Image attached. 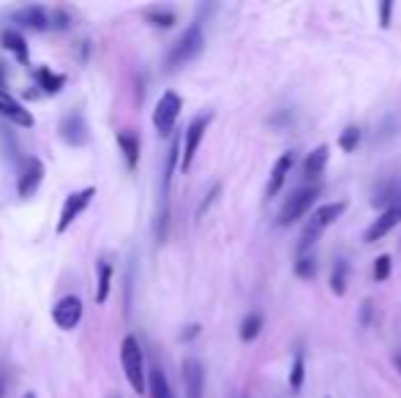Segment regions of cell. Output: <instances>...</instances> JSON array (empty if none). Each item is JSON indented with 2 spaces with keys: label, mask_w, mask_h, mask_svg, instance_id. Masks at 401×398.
<instances>
[{
  "label": "cell",
  "mask_w": 401,
  "mask_h": 398,
  "mask_svg": "<svg viewBox=\"0 0 401 398\" xmlns=\"http://www.w3.org/2000/svg\"><path fill=\"white\" fill-rule=\"evenodd\" d=\"M0 44L6 46L22 66H28V60H30V52H28V44H25V39H22V33H17V30H3L0 33Z\"/></svg>",
  "instance_id": "ac0fdd59"
},
{
  "label": "cell",
  "mask_w": 401,
  "mask_h": 398,
  "mask_svg": "<svg viewBox=\"0 0 401 398\" xmlns=\"http://www.w3.org/2000/svg\"><path fill=\"white\" fill-rule=\"evenodd\" d=\"M109 398H118V396H109Z\"/></svg>",
  "instance_id": "f35d334b"
},
{
  "label": "cell",
  "mask_w": 401,
  "mask_h": 398,
  "mask_svg": "<svg viewBox=\"0 0 401 398\" xmlns=\"http://www.w3.org/2000/svg\"><path fill=\"white\" fill-rule=\"evenodd\" d=\"M0 115L8 118L11 123L22 126V129H30V126H33V115H30L17 98H11L6 90H0Z\"/></svg>",
  "instance_id": "9a60e30c"
},
{
  "label": "cell",
  "mask_w": 401,
  "mask_h": 398,
  "mask_svg": "<svg viewBox=\"0 0 401 398\" xmlns=\"http://www.w3.org/2000/svg\"><path fill=\"white\" fill-rule=\"evenodd\" d=\"M347 278H350V265L347 260H336L333 262V273H330V292L336 298H341L347 292Z\"/></svg>",
  "instance_id": "7402d4cb"
},
{
  "label": "cell",
  "mask_w": 401,
  "mask_h": 398,
  "mask_svg": "<svg viewBox=\"0 0 401 398\" xmlns=\"http://www.w3.org/2000/svg\"><path fill=\"white\" fill-rule=\"evenodd\" d=\"M393 363H396V368H399V371H401V352L396 354V357H393Z\"/></svg>",
  "instance_id": "8d00e7d4"
},
{
  "label": "cell",
  "mask_w": 401,
  "mask_h": 398,
  "mask_svg": "<svg viewBox=\"0 0 401 398\" xmlns=\"http://www.w3.org/2000/svg\"><path fill=\"white\" fill-rule=\"evenodd\" d=\"M391 267H393V262H391L388 254L377 257V262H374V278H377V281H388V278H391Z\"/></svg>",
  "instance_id": "f1b7e54d"
},
{
  "label": "cell",
  "mask_w": 401,
  "mask_h": 398,
  "mask_svg": "<svg viewBox=\"0 0 401 398\" xmlns=\"http://www.w3.org/2000/svg\"><path fill=\"white\" fill-rule=\"evenodd\" d=\"M118 145L123 150V159H126V167L136 170V161H139V139L132 132H121L118 134Z\"/></svg>",
  "instance_id": "ffe728a7"
},
{
  "label": "cell",
  "mask_w": 401,
  "mask_h": 398,
  "mask_svg": "<svg viewBox=\"0 0 401 398\" xmlns=\"http://www.w3.org/2000/svg\"><path fill=\"white\" fill-rule=\"evenodd\" d=\"M121 365L123 374L134 388V393H148V379H145V360H142V347L136 341V336H126L121 344Z\"/></svg>",
  "instance_id": "3957f363"
},
{
  "label": "cell",
  "mask_w": 401,
  "mask_h": 398,
  "mask_svg": "<svg viewBox=\"0 0 401 398\" xmlns=\"http://www.w3.org/2000/svg\"><path fill=\"white\" fill-rule=\"evenodd\" d=\"M6 88V63H0V90Z\"/></svg>",
  "instance_id": "d590c367"
},
{
  "label": "cell",
  "mask_w": 401,
  "mask_h": 398,
  "mask_svg": "<svg viewBox=\"0 0 401 398\" xmlns=\"http://www.w3.org/2000/svg\"><path fill=\"white\" fill-rule=\"evenodd\" d=\"M6 388H8V368L0 365V398L6 396Z\"/></svg>",
  "instance_id": "836d02e7"
},
{
  "label": "cell",
  "mask_w": 401,
  "mask_h": 398,
  "mask_svg": "<svg viewBox=\"0 0 401 398\" xmlns=\"http://www.w3.org/2000/svg\"><path fill=\"white\" fill-rule=\"evenodd\" d=\"M93 197H96V188L88 186V188H82V191H74V194H69L66 197V202H63V210H60V219H57V226H55V232L57 235H63L71 224L77 221L85 210H88V205L93 202Z\"/></svg>",
  "instance_id": "8992f818"
},
{
  "label": "cell",
  "mask_w": 401,
  "mask_h": 398,
  "mask_svg": "<svg viewBox=\"0 0 401 398\" xmlns=\"http://www.w3.org/2000/svg\"><path fill=\"white\" fill-rule=\"evenodd\" d=\"M391 14H393V3L391 0L380 3V25L382 28H391Z\"/></svg>",
  "instance_id": "4dcf8cb0"
},
{
  "label": "cell",
  "mask_w": 401,
  "mask_h": 398,
  "mask_svg": "<svg viewBox=\"0 0 401 398\" xmlns=\"http://www.w3.org/2000/svg\"><path fill=\"white\" fill-rule=\"evenodd\" d=\"M205 49V33H202V22H194L186 28V33L172 44L167 55V71H178L186 63H191L199 52Z\"/></svg>",
  "instance_id": "7a4b0ae2"
},
{
  "label": "cell",
  "mask_w": 401,
  "mask_h": 398,
  "mask_svg": "<svg viewBox=\"0 0 401 398\" xmlns=\"http://www.w3.org/2000/svg\"><path fill=\"white\" fill-rule=\"evenodd\" d=\"M292 167H295V153L292 150H287V153H281L278 159H276V164H273V170H270V180H267V199L270 197H276L278 191H281V186L287 183V177L292 172Z\"/></svg>",
  "instance_id": "7c38bea8"
},
{
  "label": "cell",
  "mask_w": 401,
  "mask_h": 398,
  "mask_svg": "<svg viewBox=\"0 0 401 398\" xmlns=\"http://www.w3.org/2000/svg\"><path fill=\"white\" fill-rule=\"evenodd\" d=\"M96 275H98V281H96V303L104 306L107 298H109V284H112V262L109 260H98Z\"/></svg>",
  "instance_id": "d6986e66"
},
{
  "label": "cell",
  "mask_w": 401,
  "mask_h": 398,
  "mask_svg": "<svg viewBox=\"0 0 401 398\" xmlns=\"http://www.w3.org/2000/svg\"><path fill=\"white\" fill-rule=\"evenodd\" d=\"M145 17H148L150 25H156V28H161V30H167V28L175 25V14H172L170 8H150Z\"/></svg>",
  "instance_id": "484cf974"
},
{
  "label": "cell",
  "mask_w": 401,
  "mask_h": 398,
  "mask_svg": "<svg viewBox=\"0 0 401 398\" xmlns=\"http://www.w3.org/2000/svg\"><path fill=\"white\" fill-rule=\"evenodd\" d=\"M14 19H17L19 25L30 28V30H46V28H52L49 11H46L44 6H25V8H19V11L14 14Z\"/></svg>",
  "instance_id": "2e32d148"
},
{
  "label": "cell",
  "mask_w": 401,
  "mask_h": 398,
  "mask_svg": "<svg viewBox=\"0 0 401 398\" xmlns=\"http://www.w3.org/2000/svg\"><path fill=\"white\" fill-rule=\"evenodd\" d=\"M325 164H328V145H317L312 153L306 156V161H303V177L306 180H317L325 172Z\"/></svg>",
  "instance_id": "e0dca14e"
},
{
  "label": "cell",
  "mask_w": 401,
  "mask_h": 398,
  "mask_svg": "<svg viewBox=\"0 0 401 398\" xmlns=\"http://www.w3.org/2000/svg\"><path fill=\"white\" fill-rule=\"evenodd\" d=\"M401 224V208H391V210H382L380 213V219L371 224L368 229H366V235H363V240L366 243H377V240H382L393 226H399Z\"/></svg>",
  "instance_id": "5bb4252c"
},
{
  "label": "cell",
  "mask_w": 401,
  "mask_h": 398,
  "mask_svg": "<svg viewBox=\"0 0 401 398\" xmlns=\"http://www.w3.org/2000/svg\"><path fill=\"white\" fill-rule=\"evenodd\" d=\"M49 22H52V28L66 30V28L71 25V17H69V11H66V8H57L55 14H49Z\"/></svg>",
  "instance_id": "f546056e"
},
{
  "label": "cell",
  "mask_w": 401,
  "mask_h": 398,
  "mask_svg": "<svg viewBox=\"0 0 401 398\" xmlns=\"http://www.w3.org/2000/svg\"><path fill=\"white\" fill-rule=\"evenodd\" d=\"M211 118H213V115L205 112V115H199V118H194V120L188 123L186 136H183V161H180V170H183V172H188V167H191V161H194V156H197V147H199L202 136L208 132Z\"/></svg>",
  "instance_id": "52a82bcc"
},
{
  "label": "cell",
  "mask_w": 401,
  "mask_h": 398,
  "mask_svg": "<svg viewBox=\"0 0 401 398\" xmlns=\"http://www.w3.org/2000/svg\"><path fill=\"white\" fill-rule=\"evenodd\" d=\"M303 377H306V357H303V350H298L295 357H292V368H289V388H292V393H301Z\"/></svg>",
  "instance_id": "603a6c76"
},
{
  "label": "cell",
  "mask_w": 401,
  "mask_h": 398,
  "mask_svg": "<svg viewBox=\"0 0 401 398\" xmlns=\"http://www.w3.org/2000/svg\"><path fill=\"white\" fill-rule=\"evenodd\" d=\"M360 145V129L357 126H347L341 136H339V147L344 150V153H355V147Z\"/></svg>",
  "instance_id": "4316f807"
},
{
  "label": "cell",
  "mask_w": 401,
  "mask_h": 398,
  "mask_svg": "<svg viewBox=\"0 0 401 398\" xmlns=\"http://www.w3.org/2000/svg\"><path fill=\"white\" fill-rule=\"evenodd\" d=\"M36 80H39V88H44V93H57V90H63V85H66V77H63V74H52L46 66H39Z\"/></svg>",
  "instance_id": "cb8c5ba5"
},
{
  "label": "cell",
  "mask_w": 401,
  "mask_h": 398,
  "mask_svg": "<svg viewBox=\"0 0 401 398\" xmlns=\"http://www.w3.org/2000/svg\"><path fill=\"white\" fill-rule=\"evenodd\" d=\"M180 109H183V98L175 90H164L161 98H159V104H156V109H153V126H156V132L164 134V136L172 134V129H175V123H178L180 118Z\"/></svg>",
  "instance_id": "277c9868"
},
{
  "label": "cell",
  "mask_w": 401,
  "mask_h": 398,
  "mask_svg": "<svg viewBox=\"0 0 401 398\" xmlns=\"http://www.w3.org/2000/svg\"><path fill=\"white\" fill-rule=\"evenodd\" d=\"M344 210H347V202H330V205H322V208H317V210L312 213V219H309V224H306V226H303V232H301L298 257L309 254V248H312L314 243H317V237L322 235V229H328V226H330L333 221H339Z\"/></svg>",
  "instance_id": "6da1fadb"
},
{
  "label": "cell",
  "mask_w": 401,
  "mask_h": 398,
  "mask_svg": "<svg viewBox=\"0 0 401 398\" xmlns=\"http://www.w3.org/2000/svg\"><path fill=\"white\" fill-rule=\"evenodd\" d=\"M60 139L71 147H80L88 142V120L82 118V112H69L60 120Z\"/></svg>",
  "instance_id": "30bf717a"
},
{
  "label": "cell",
  "mask_w": 401,
  "mask_h": 398,
  "mask_svg": "<svg viewBox=\"0 0 401 398\" xmlns=\"http://www.w3.org/2000/svg\"><path fill=\"white\" fill-rule=\"evenodd\" d=\"M183 388L186 398H205V371L197 357L183 360Z\"/></svg>",
  "instance_id": "8fae6325"
},
{
  "label": "cell",
  "mask_w": 401,
  "mask_h": 398,
  "mask_svg": "<svg viewBox=\"0 0 401 398\" xmlns=\"http://www.w3.org/2000/svg\"><path fill=\"white\" fill-rule=\"evenodd\" d=\"M197 333H199V325H188V330H183V336H180V338H183V341H188V338H194Z\"/></svg>",
  "instance_id": "e575fe53"
},
{
  "label": "cell",
  "mask_w": 401,
  "mask_h": 398,
  "mask_svg": "<svg viewBox=\"0 0 401 398\" xmlns=\"http://www.w3.org/2000/svg\"><path fill=\"white\" fill-rule=\"evenodd\" d=\"M42 180H44V164H42L39 159H25V164H22V170H19V177H17V191H19V197H22V199L33 197V194L39 191Z\"/></svg>",
  "instance_id": "9c48e42d"
},
{
  "label": "cell",
  "mask_w": 401,
  "mask_h": 398,
  "mask_svg": "<svg viewBox=\"0 0 401 398\" xmlns=\"http://www.w3.org/2000/svg\"><path fill=\"white\" fill-rule=\"evenodd\" d=\"M82 319V300L74 298V295H66L55 303L52 309V322L60 327V330H74Z\"/></svg>",
  "instance_id": "ba28073f"
},
{
  "label": "cell",
  "mask_w": 401,
  "mask_h": 398,
  "mask_svg": "<svg viewBox=\"0 0 401 398\" xmlns=\"http://www.w3.org/2000/svg\"><path fill=\"white\" fill-rule=\"evenodd\" d=\"M295 273H298L301 278H314V273H317V262H314L312 254L298 257V262H295Z\"/></svg>",
  "instance_id": "83f0119b"
},
{
  "label": "cell",
  "mask_w": 401,
  "mask_h": 398,
  "mask_svg": "<svg viewBox=\"0 0 401 398\" xmlns=\"http://www.w3.org/2000/svg\"><path fill=\"white\" fill-rule=\"evenodd\" d=\"M25 398H36V396H33V393H25Z\"/></svg>",
  "instance_id": "74e56055"
},
{
  "label": "cell",
  "mask_w": 401,
  "mask_h": 398,
  "mask_svg": "<svg viewBox=\"0 0 401 398\" xmlns=\"http://www.w3.org/2000/svg\"><path fill=\"white\" fill-rule=\"evenodd\" d=\"M360 325H363V327L371 325V300H366V303L360 306Z\"/></svg>",
  "instance_id": "d6a6232c"
},
{
  "label": "cell",
  "mask_w": 401,
  "mask_h": 398,
  "mask_svg": "<svg viewBox=\"0 0 401 398\" xmlns=\"http://www.w3.org/2000/svg\"><path fill=\"white\" fill-rule=\"evenodd\" d=\"M371 205L374 208H401V177H388L377 186L374 197H371Z\"/></svg>",
  "instance_id": "4fadbf2b"
},
{
  "label": "cell",
  "mask_w": 401,
  "mask_h": 398,
  "mask_svg": "<svg viewBox=\"0 0 401 398\" xmlns=\"http://www.w3.org/2000/svg\"><path fill=\"white\" fill-rule=\"evenodd\" d=\"M216 197H219V186H213V188L208 191V197H205V202L199 205V210H197V216H199V219H202V216L208 213V208H211V205L216 202Z\"/></svg>",
  "instance_id": "1f68e13d"
},
{
  "label": "cell",
  "mask_w": 401,
  "mask_h": 398,
  "mask_svg": "<svg viewBox=\"0 0 401 398\" xmlns=\"http://www.w3.org/2000/svg\"><path fill=\"white\" fill-rule=\"evenodd\" d=\"M317 197H319V186L295 191V194L284 202V208L278 210V226H289V224L301 221V219L312 210V205L317 202Z\"/></svg>",
  "instance_id": "5b68a950"
},
{
  "label": "cell",
  "mask_w": 401,
  "mask_h": 398,
  "mask_svg": "<svg viewBox=\"0 0 401 398\" xmlns=\"http://www.w3.org/2000/svg\"><path fill=\"white\" fill-rule=\"evenodd\" d=\"M262 325H265V319H262V314H249L243 322H240V338L243 341H254L257 336H260V330H262Z\"/></svg>",
  "instance_id": "d4e9b609"
},
{
  "label": "cell",
  "mask_w": 401,
  "mask_h": 398,
  "mask_svg": "<svg viewBox=\"0 0 401 398\" xmlns=\"http://www.w3.org/2000/svg\"><path fill=\"white\" fill-rule=\"evenodd\" d=\"M148 393H150V398H175V393H172V388H170V382H167V377H164L161 368H150Z\"/></svg>",
  "instance_id": "44dd1931"
}]
</instances>
